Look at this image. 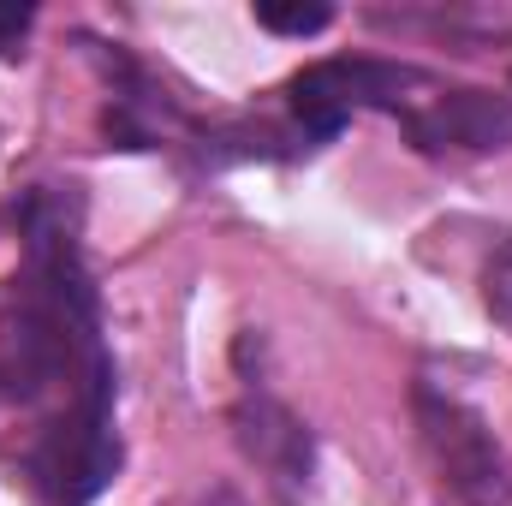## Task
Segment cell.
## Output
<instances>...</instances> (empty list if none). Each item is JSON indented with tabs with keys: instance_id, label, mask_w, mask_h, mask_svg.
<instances>
[{
	"instance_id": "obj_3",
	"label": "cell",
	"mask_w": 512,
	"mask_h": 506,
	"mask_svg": "<svg viewBox=\"0 0 512 506\" xmlns=\"http://www.w3.org/2000/svg\"><path fill=\"white\" fill-rule=\"evenodd\" d=\"M405 90H423V72L387 60H322L292 84V108L304 137H328L346 126L352 108H399Z\"/></svg>"
},
{
	"instance_id": "obj_7",
	"label": "cell",
	"mask_w": 512,
	"mask_h": 506,
	"mask_svg": "<svg viewBox=\"0 0 512 506\" xmlns=\"http://www.w3.org/2000/svg\"><path fill=\"white\" fill-rule=\"evenodd\" d=\"M483 304H489V316H495V322L512 334V239L495 251L489 274H483Z\"/></svg>"
},
{
	"instance_id": "obj_4",
	"label": "cell",
	"mask_w": 512,
	"mask_h": 506,
	"mask_svg": "<svg viewBox=\"0 0 512 506\" xmlns=\"http://www.w3.org/2000/svg\"><path fill=\"white\" fill-rule=\"evenodd\" d=\"M405 126L423 149H501L512 143V102L483 90H453L429 96V108H411Z\"/></svg>"
},
{
	"instance_id": "obj_6",
	"label": "cell",
	"mask_w": 512,
	"mask_h": 506,
	"mask_svg": "<svg viewBox=\"0 0 512 506\" xmlns=\"http://www.w3.org/2000/svg\"><path fill=\"white\" fill-rule=\"evenodd\" d=\"M256 24L262 30H280V36H316V30H328V6H280V0H256L251 6Z\"/></svg>"
},
{
	"instance_id": "obj_2",
	"label": "cell",
	"mask_w": 512,
	"mask_h": 506,
	"mask_svg": "<svg viewBox=\"0 0 512 506\" xmlns=\"http://www.w3.org/2000/svg\"><path fill=\"white\" fill-rule=\"evenodd\" d=\"M417 429L423 447L441 471V483L459 495L465 506H507L512 477L501 459L495 429L483 423V411H471L465 399L441 393V387H417Z\"/></svg>"
},
{
	"instance_id": "obj_5",
	"label": "cell",
	"mask_w": 512,
	"mask_h": 506,
	"mask_svg": "<svg viewBox=\"0 0 512 506\" xmlns=\"http://www.w3.org/2000/svg\"><path fill=\"white\" fill-rule=\"evenodd\" d=\"M239 441H245V453H251L256 465H268L280 483H304V471H310V435H304V423H298L286 405H274V399H245V411H239Z\"/></svg>"
},
{
	"instance_id": "obj_8",
	"label": "cell",
	"mask_w": 512,
	"mask_h": 506,
	"mask_svg": "<svg viewBox=\"0 0 512 506\" xmlns=\"http://www.w3.org/2000/svg\"><path fill=\"white\" fill-rule=\"evenodd\" d=\"M30 24V12H0V30H24Z\"/></svg>"
},
{
	"instance_id": "obj_1",
	"label": "cell",
	"mask_w": 512,
	"mask_h": 506,
	"mask_svg": "<svg viewBox=\"0 0 512 506\" xmlns=\"http://www.w3.org/2000/svg\"><path fill=\"white\" fill-rule=\"evenodd\" d=\"M108 399H114V381L66 399V411L42 429L36 453H30V477L54 506L96 501L108 489V477L120 471V435H114Z\"/></svg>"
}]
</instances>
